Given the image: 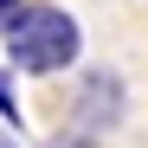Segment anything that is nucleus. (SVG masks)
<instances>
[{
    "label": "nucleus",
    "instance_id": "f257e3e1",
    "mask_svg": "<svg viewBox=\"0 0 148 148\" xmlns=\"http://www.w3.org/2000/svg\"><path fill=\"white\" fill-rule=\"evenodd\" d=\"M0 45H7V64L26 77H64L84 52V26H77V13L52 7V0H26L0 26Z\"/></svg>",
    "mask_w": 148,
    "mask_h": 148
},
{
    "label": "nucleus",
    "instance_id": "423d86ee",
    "mask_svg": "<svg viewBox=\"0 0 148 148\" xmlns=\"http://www.w3.org/2000/svg\"><path fill=\"white\" fill-rule=\"evenodd\" d=\"M0 148H13V142H0Z\"/></svg>",
    "mask_w": 148,
    "mask_h": 148
},
{
    "label": "nucleus",
    "instance_id": "20e7f679",
    "mask_svg": "<svg viewBox=\"0 0 148 148\" xmlns=\"http://www.w3.org/2000/svg\"><path fill=\"white\" fill-rule=\"evenodd\" d=\"M0 116L19 129V97H13V84H7V77H0Z\"/></svg>",
    "mask_w": 148,
    "mask_h": 148
},
{
    "label": "nucleus",
    "instance_id": "7ed1b4c3",
    "mask_svg": "<svg viewBox=\"0 0 148 148\" xmlns=\"http://www.w3.org/2000/svg\"><path fill=\"white\" fill-rule=\"evenodd\" d=\"M39 148H103V142H97L90 129H77V122H71V129H52V135H45Z\"/></svg>",
    "mask_w": 148,
    "mask_h": 148
},
{
    "label": "nucleus",
    "instance_id": "f03ea898",
    "mask_svg": "<svg viewBox=\"0 0 148 148\" xmlns=\"http://www.w3.org/2000/svg\"><path fill=\"white\" fill-rule=\"evenodd\" d=\"M122 116H129V84H122L116 71H84L77 90H71V122L90 129V135H103Z\"/></svg>",
    "mask_w": 148,
    "mask_h": 148
},
{
    "label": "nucleus",
    "instance_id": "39448f33",
    "mask_svg": "<svg viewBox=\"0 0 148 148\" xmlns=\"http://www.w3.org/2000/svg\"><path fill=\"white\" fill-rule=\"evenodd\" d=\"M19 7H26V0H0V26H7V19H13Z\"/></svg>",
    "mask_w": 148,
    "mask_h": 148
}]
</instances>
